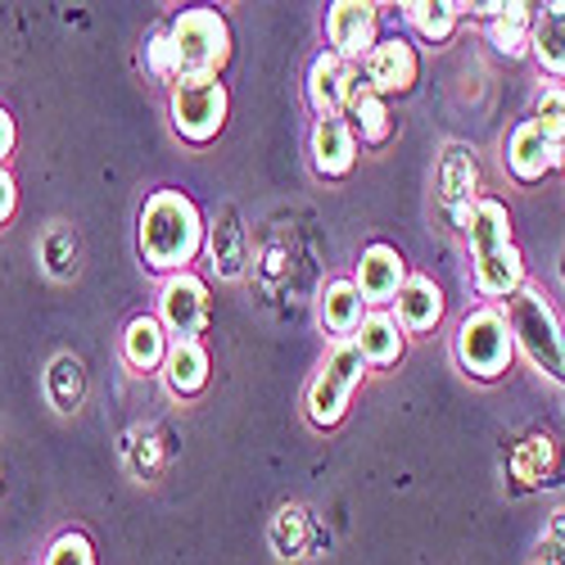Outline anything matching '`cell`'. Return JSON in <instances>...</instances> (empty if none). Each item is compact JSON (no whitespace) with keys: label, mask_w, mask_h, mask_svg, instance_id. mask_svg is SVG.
I'll return each instance as SVG.
<instances>
[{"label":"cell","mask_w":565,"mask_h":565,"mask_svg":"<svg viewBox=\"0 0 565 565\" xmlns=\"http://www.w3.org/2000/svg\"><path fill=\"white\" fill-rule=\"evenodd\" d=\"M136 245H140V263L150 271H172V276L191 271V263L204 249V217L195 200L181 191H154L146 209H140Z\"/></svg>","instance_id":"obj_1"},{"label":"cell","mask_w":565,"mask_h":565,"mask_svg":"<svg viewBox=\"0 0 565 565\" xmlns=\"http://www.w3.org/2000/svg\"><path fill=\"white\" fill-rule=\"evenodd\" d=\"M470 258H476V290L484 299H511L525 286V263L511 241V213L498 200H476V213L466 222Z\"/></svg>","instance_id":"obj_2"},{"label":"cell","mask_w":565,"mask_h":565,"mask_svg":"<svg viewBox=\"0 0 565 565\" xmlns=\"http://www.w3.org/2000/svg\"><path fill=\"white\" fill-rule=\"evenodd\" d=\"M507 326H511V340L521 344V353L547 375V381L565 385V326L561 317L552 312L547 295L543 290H530L521 286L511 299H507Z\"/></svg>","instance_id":"obj_3"},{"label":"cell","mask_w":565,"mask_h":565,"mask_svg":"<svg viewBox=\"0 0 565 565\" xmlns=\"http://www.w3.org/2000/svg\"><path fill=\"white\" fill-rule=\"evenodd\" d=\"M177 82L181 77H217L222 64L231 60V28L217 10H181L177 23L168 28Z\"/></svg>","instance_id":"obj_4"},{"label":"cell","mask_w":565,"mask_h":565,"mask_svg":"<svg viewBox=\"0 0 565 565\" xmlns=\"http://www.w3.org/2000/svg\"><path fill=\"white\" fill-rule=\"evenodd\" d=\"M511 358H515V340L502 308H476L457 326V362L466 375L498 381V375L511 371Z\"/></svg>","instance_id":"obj_5"},{"label":"cell","mask_w":565,"mask_h":565,"mask_svg":"<svg viewBox=\"0 0 565 565\" xmlns=\"http://www.w3.org/2000/svg\"><path fill=\"white\" fill-rule=\"evenodd\" d=\"M226 109H231V96L217 77H181L168 90L172 131L181 140H191V146H209V140L226 127Z\"/></svg>","instance_id":"obj_6"},{"label":"cell","mask_w":565,"mask_h":565,"mask_svg":"<svg viewBox=\"0 0 565 565\" xmlns=\"http://www.w3.org/2000/svg\"><path fill=\"white\" fill-rule=\"evenodd\" d=\"M362 375H366V362H362L358 344L353 340H340L331 353H326L317 381L308 390V420H312V426H321V430L340 426L344 412H349L353 390L362 385Z\"/></svg>","instance_id":"obj_7"},{"label":"cell","mask_w":565,"mask_h":565,"mask_svg":"<svg viewBox=\"0 0 565 565\" xmlns=\"http://www.w3.org/2000/svg\"><path fill=\"white\" fill-rule=\"evenodd\" d=\"M420 77V60L416 45L407 36H385L371 45V55L362 60V86L375 90V96H407Z\"/></svg>","instance_id":"obj_8"},{"label":"cell","mask_w":565,"mask_h":565,"mask_svg":"<svg viewBox=\"0 0 565 565\" xmlns=\"http://www.w3.org/2000/svg\"><path fill=\"white\" fill-rule=\"evenodd\" d=\"M435 185H439V204L448 209L452 226L466 231L470 213H476V191H480V163H476V150L452 140L439 154V172H435Z\"/></svg>","instance_id":"obj_9"},{"label":"cell","mask_w":565,"mask_h":565,"mask_svg":"<svg viewBox=\"0 0 565 565\" xmlns=\"http://www.w3.org/2000/svg\"><path fill=\"white\" fill-rule=\"evenodd\" d=\"M209 286L195 271H181L168 276V286L159 295V326L172 340H195L204 326H209Z\"/></svg>","instance_id":"obj_10"},{"label":"cell","mask_w":565,"mask_h":565,"mask_svg":"<svg viewBox=\"0 0 565 565\" xmlns=\"http://www.w3.org/2000/svg\"><path fill=\"white\" fill-rule=\"evenodd\" d=\"M326 41H331V55L344 64L366 60L375 45V6H366V0H335L326 10Z\"/></svg>","instance_id":"obj_11"},{"label":"cell","mask_w":565,"mask_h":565,"mask_svg":"<svg viewBox=\"0 0 565 565\" xmlns=\"http://www.w3.org/2000/svg\"><path fill=\"white\" fill-rule=\"evenodd\" d=\"M204 245H209L213 271L222 280H241L249 267V231H245L241 209H231V204L217 209L213 222H204Z\"/></svg>","instance_id":"obj_12"},{"label":"cell","mask_w":565,"mask_h":565,"mask_svg":"<svg viewBox=\"0 0 565 565\" xmlns=\"http://www.w3.org/2000/svg\"><path fill=\"white\" fill-rule=\"evenodd\" d=\"M353 90H358L353 64L335 60L331 51L312 60V68H308V105L317 109V118H340Z\"/></svg>","instance_id":"obj_13"},{"label":"cell","mask_w":565,"mask_h":565,"mask_svg":"<svg viewBox=\"0 0 565 565\" xmlns=\"http://www.w3.org/2000/svg\"><path fill=\"white\" fill-rule=\"evenodd\" d=\"M403 280H407V263H403V254L394 249V245H366L362 249V263H358V295H362V303H390V299H398V290H403Z\"/></svg>","instance_id":"obj_14"},{"label":"cell","mask_w":565,"mask_h":565,"mask_svg":"<svg viewBox=\"0 0 565 565\" xmlns=\"http://www.w3.org/2000/svg\"><path fill=\"white\" fill-rule=\"evenodd\" d=\"M556 461H561L556 457V439L534 430L507 452V476H511L515 489H543L556 476Z\"/></svg>","instance_id":"obj_15"},{"label":"cell","mask_w":565,"mask_h":565,"mask_svg":"<svg viewBox=\"0 0 565 565\" xmlns=\"http://www.w3.org/2000/svg\"><path fill=\"white\" fill-rule=\"evenodd\" d=\"M358 163V136L349 131L344 118H317L312 127V168L321 177H349Z\"/></svg>","instance_id":"obj_16"},{"label":"cell","mask_w":565,"mask_h":565,"mask_svg":"<svg viewBox=\"0 0 565 565\" xmlns=\"http://www.w3.org/2000/svg\"><path fill=\"white\" fill-rule=\"evenodd\" d=\"M556 163H561V154L547 146V136H543L534 122H521V127L507 136V168H511L515 181L534 185V181H543Z\"/></svg>","instance_id":"obj_17"},{"label":"cell","mask_w":565,"mask_h":565,"mask_svg":"<svg viewBox=\"0 0 565 565\" xmlns=\"http://www.w3.org/2000/svg\"><path fill=\"white\" fill-rule=\"evenodd\" d=\"M476 10L489 23V41H493L498 55H507V60H525L530 55L534 10L525 6V0H511V6H476Z\"/></svg>","instance_id":"obj_18"},{"label":"cell","mask_w":565,"mask_h":565,"mask_svg":"<svg viewBox=\"0 0 565 565\" xmlns=\"http://www.w3.org/2000/svg\"><path fill=\"white\" fill-rule=\"evenodd\" d=\"M444 317V290L435 286L430 276H407L403 280V290H398V326H403V335H426L435 331Z\"/></svg>","instance_id":"obj_19"},{"label":"cell","mask_w":565,"mask_h":565,"mask_svg":"<svg viewBox=\"0 0 565 565\" xmlns=\"http://www.w3.org/2000/svg\"><path fill=\"white\" fill-rule=\"evenodd\" d=\"M163 385L177 398H195L209 385V353L200 340H172L163 358Z\"/></svg>","instance_id":"obj_20"},{"label":"cell","mask_w":565,"mask_h":565,"mask_svg":"<svg viewBox=\"0 0 565 565\" xmlns=\"http://www.w3.org/2000/svg\"><path fill=\"white\" fill-rule=\"evenodd\" d=\"M530 55L543 64L547 77H565V0H552V6L534 10Z\"/></svg>","instance_id":"obj_21"},{"label":"cell","mask_w":565,"mask_h":565,"mask_svg":"<svg viewBox=\"0 0 565 565\" xmlns=\"http://www.w3.org/2000/svg\"><path fill=\"white\" fill-rule=\"evenodd\" d=\"M168 331L159 326V317H131L127 331H122V362L140 375L150 371H163V358H168Z\"/></svg>","instance_id":"obj_22"},{"label":"cell","mask_w":565,"mask_h":565,"mask_svg":"<svg viewBox=\"0 0 565 565\" xmlns=\"http://www.w3.org/2000/svg\"><path fill=\"white\" fill-rule=\"evenodd\" d=\"M317 312H321V326L331 335H340V340H353V331L362 326V295H358V286L349 276H335V280H326L321 286V303H317Z\"/></svg>","instance_id":"obj_23"},{"label":"cell","mask_w":565,"mask_h":565,"mask_svg":"<svg viewBox=\"0 0 565 565\" xmlns=\"http://www.w3.org/2000/svg\"><path fill=\"white\" fill-rule=\"evenodd\" d=\"M353 344L366 366H394L403 358V326L390 312H366L353 331Z\"/></svg>","instance_id":"obj_24"},{"label":"cell","mask_w":565,"mask_h":565,"mask_svg":"<svg viewBox=\"0 0 565 565\" xmlns=\"http://www.w3.org/2000/svg\"><path fill=\"white\" fill-rule=\"evenodd\" d=\"M321 543H326V534H321V525L312 521L303 507H280L271 515V547H276V556L299 561V556H308Z\"/></svg>","instance_id":"obj_25"},{"label":"cell","mask_w":565,"mask_h":565,"mask_svg":"<svg viewBox=\"0 0 565 565\" xmlns=\"http://www.w3.org/2000/svg\"><path fill=\"white\" fill-rule=\"evenodd\" d=\"M344 114H349V131H353V136H362V146H385V140L394 136L390 105H385L381 96H375V90H366L362 82H358V90L349 96Z\"/></svg>","instance_id":"obj_26"},{"label":"cell","mask_w":565,"mask_h":565,"mask_svg":"<svg viewBox=\"0 0 565 565\" xmlns=\"http://www.w3.org/2000/svg\"><path fill=\"white\" fill-rule=\"evenodd\" d=\"M45 398H51L55 412H77L86 398V366L73 353H60L51 366H45Z\"/></svg>","instance_id":"obj_27"},{"label":"cell","mask_w":565,"mask_h":565,"mask_svg":"<svg viewBox=\"0 0 565 565\" xmlns=\"http://www.w3.org/2000/svg\"><path fill=\"white\" fill-rule=\"evenodd\" d=\"M461 10H466V6H452V0H407V6H403L407 23H412L420 36H426V41H435V45H444V41L452 36Z\"/></svg>","instance_id":"obj_28"},{"label":"cell","mask_w":565,"mask_h":565,"mask_svg":"<svg viewBox=\"0 0 565 565\" xmlns=\"http://www.w3.org/2000/svg\"><path fill=\"white\" fill-rule=\"evenodd\" d=\"M556 154H565V86L561 82H547L539 96H534V118H530Z\"/></svg>","instance_id":"obj_29"},{"label":"cell","mask_w":565,"mask_h":565,"mask_svg":"<svg viewBox=\"0 0 565 565\" xmlns=\"http://www.w3.org/2000/svg\"><path fill=\"white\" fill-rule=\"evenodd\" d=\"M77 258H82V245H77L73 226H51L41 235V263L55 280H68L77 271Z\"/></svg>","instance_id":"obj_30"},{"label":"cell","mask_w":565,"mask_h":565,"mask_svg":"<svg viewBox=\"0 0 565 565\" xmlns=\"http://www.w3.org/2000/svg\"><path fill=\"white\" fill-rule=\"evenodd\" d=\"M122 461L136 480H154L159 470H163V444L154 430H131L122 439Z\"/></svg>","instance_id":"obj_31"},{"label":"cell","mask_w":565,"mask_h":565,"mask_svg":"<svg viewBox=\"0 0 565 565\" xmlns=\"http://www.w3.org/2000/svg\"><path fill=\"white\" fill-rule=\"evenodd\" d=\"M41 565H96V547H90L86 534L68 530V534H60V539L51 543V552H45Z\"/></svg>","instance_id":"obj_32"},{"label":"cell","mask_w":565,"mask_h":565,"mask_svg":"<svg viewBox=\"0 0 565 565\" xmlns=\"http://www.w3.org/2000/svg\"><path fill=\"white\" fill-rule=\"evenodd\" d=\"M140 60H146L150 77H159V82H177V64H172L168 32H150V41H146V51H140Z\"/></svg>","instance_id":"obj_33"},{"label":"cell","mask_w":565,"mask_h":565,"mask_svg":"<svg viewBox=\"0 0 565 565\" xmlns=\"http://www.w3.org/2000/svg\"><path fill=\"white\" fill-rule=\"evenodd\" d=\"M530 565H565V507L552 511V521L543 530V543H539V556Z\"/></svg>","instance_id":"obj_34"},{"label":"cell","mask_w":565,"mask_h":565,"mask_svg":"<svg viewBox=\"0 0 565 565\" xmlns=\"http://www.w3.org/2000/svg\"><path fill=\"white\" fill-rule=\"evenodd\" d=\"M14 204H19V191H14V177L0 168V226L14 217Z\"/></svg>","instance_id":"obj_35"},{"label":"cell","mask_w":565,"mask_h":565,"mask_svg":"<svg viewBox=\"0 0 565 565\" xmlns=\"http://www.w3.org/2000/svg\"><path fill=\"white\" fill-rule=\"evenodd\" d=\"M14 140H19L14 118H10V109H0V168H6V159L14 154Z\"/></svg>","instance_id":"obj_36"},{"label":"cell","mask_w":565,"mask_h":565,"mask_svg":"<svg viewBox=\"0 0 565 565\" xmlns=\"http://www.w3.org/2000/svg\"><path fill=\"white\" fill-rule=\"evenodd\" d=\"M561 276H565V258H561Z\"/></svg>","instance_id":"obj_37"},{"label":"cell","mask_w":565,"mask_h":565,"mask_svg":"<svg viewBox=\"0 0 565 565\" xmlns=\"http://www.w3.org/2000/svg\"><path fill=\"white\" fill-rule=\"evenodd\" d=\"M561 168H565V154H561Z\"/></svg>","instance_id":"obj_38"}]
</instances>
